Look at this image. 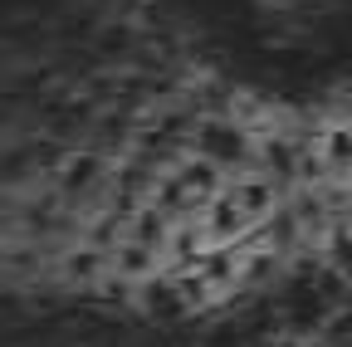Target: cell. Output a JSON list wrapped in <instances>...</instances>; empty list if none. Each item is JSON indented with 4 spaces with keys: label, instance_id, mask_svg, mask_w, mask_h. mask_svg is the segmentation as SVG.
I'll list each match as a JSON object with an SVG mask.
<instances>
[{
    "label": "cell",
    "instance_id": "9",
    "mask_svg": "<svg viewBox=\"0 0 352 347\" xmlns=\"http://www.w3.org/2000/svg\"><path fill=\"white\" fill-rule=\"evenodd\" d=\"M323 265L342 284H352V221H333V230L323 235Z\"/></svg>",
    "mask_w": 352,
    "mask_h": 347
},
{
    "label": "cell",
    "instance_id": "7",
    "mask_svg": "<svg viewBox=\"0 0 352 347\" xmlns=\"http://www.w3.org/2000/svg\"><path fill=\"white\" fill-rule=\"evenodd\" d=\"M171 230H176V221H171V215L166 210H157L152 201L138 210V215H132V225H127V240H138V245H147V249H166V240H171Z\"/></svg>",
    "mask_w": 352,
    "mask_h": 347
},
{
    "label": "cell",
    "instance_id": "5",
    "mask_svg": "<svg viewBox=\"0 0 352 347\" xmlns=\"http://www.w3.org/2000/svg\"><path fill=\"white\" fill-rule=\"evenodd\" d=\"M108 265H113V274H122V279L147 284V279H157V265H166V259H162L157 249L138 245V240H122V245L108 254Z\"/></svg>",
    "mask_w": 352,
    "mask_h": 347
},
{
    "label": "cell",
    "instance_id": "10",
    "mask_svg": "<svg viewBox=\"0 0 352 347\" xmlns=\"http://www.w3.org/2000/svg\"><path fill=\"white\" fill-rule=\"evenodd\" d=\"M98 177H103V157H98V152H74V157L59 166V186H64L69 196L98 186Z\"/></svg>",
    "mask_w": 352,
    "mask_h": 347
},
{
    "label": "cell",
    "instance_id": "8",
    "mask_svg": "<svg viewBox=\"0 0 352 347\" xmlns=\"http://www.w3.org/2000/svg\"><path fill=\"white\" fill-rule=\"evenodd\" d=\"M318 147H323V161L333 171V181H352V127L338 122V127H323L318 133Z\"/></svg>",
    "mask_w": 352,
    "mask_h": 347
},
{
    "label": "cell",
    "instance_id": "1",
    "mask_svg": "<svg viewBox=\"0 0 352 347\" xmlns=\"http://www.w3.org/2000/svg\"><path fill=\"white\" fill-rule=\"evenodd\" d=\"M196 152L210 157L215 166L226 171H254V137L245 133L240 122H201L196 127Z\"/></svg>",
    "mask_w": 352,
    "mask_h": 347
},
{
    "label": "cell",
    "instance_id": "3",
    "mask_svg": "<svg viewBox=\"0 0 352 347\" xmlns=\"http://www.w3.org/2000/svg\"><path fill=\"white\" fill-rule=\"evenodd\" d=\"M254 166H259L284 196L298 191V142H294V137H279V133L259 137V142H254Z\"/></svg>",
    "mask_w": 352,
    "mask_h": 347
},
{
    "label": "cell",
    "instance_id": "2",
    "mask_svg": "<svg viewBox=\"0 0 352 347\" xmlns=\"http://www.w3.org/2000/svg\"><path fill=\"white\" fill-rule=\"evenodd\" d=\"M226 191L240 201V210L254 221V230H259V225L270 221V215H274L284 201H289V196H284V191H279L270 177H264L259 166H254V171H240V177H230V186H226Z\"/></svg>",
    "mask_w": 352,
    "mask_h": 347
},
{
    "label": "cell",
    "instance_id": "4",
    "mask_svg": "<svg viewBox=\"0 0 352 347\" xmlns=\"http://www.w3.org/2000/svg\"><path fill=\"white\" fill-rule=\"evenodd\" d=\"M138 309H142L147 318H157V323H176V318H186V313H191V303L182 298V289H176L171 274H157V279L142 284Z\"/></svg>",
    "mask_w": 352,
    "mask_h": 347
},
{
    "label": "cell",
    "instance_id": "6",
    "mask_svg": "<svg viewBox=\"0 0 352 347\" xmlns=\"http://www.w3.org/2000/svg\"><path fill=\"white\" fill-rule=\"evenodd\" d=\"M108 274H113L108 254L94 249V245H78V249H69V259H64V279L78 284V289H98Z\"/></svg>",
    "mask_w": 352,
    "mask_h": 347
}]
</instances>
